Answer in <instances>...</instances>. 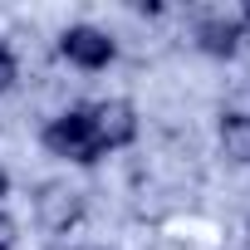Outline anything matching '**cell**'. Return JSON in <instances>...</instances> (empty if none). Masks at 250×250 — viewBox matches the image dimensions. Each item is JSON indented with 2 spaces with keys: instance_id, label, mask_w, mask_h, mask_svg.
Masks as SVG:
<instances>
[{
  "instance_id": "obj_1",
  "label": "cell",
  "mask_w": 250,
  "mask_h": 250,
  "mask_svg": "<svg viewBox=\"0 0 250 250\" xmlns=\"http://www.w3.org/2000/svg\"><path fill=\"white\" fill-rule=\"evenodd\" d=\"M44 147H49L54 157L74 162V167H93V162L103 157V143H98V133H93V123H88V108L59 113L49 128H44Z\"/></svg>"
},
{
  "instance_id": "obj_4",
  "label": "cell",
  "mask_w": 250,
  "mask_h": 250,
  "mask_svg": "<svg viewBox=\"0 0 250 250\" xmlns=\"http://www.w3.org/2000/svg\"><path fill=\"white\" fill-rule=\"evenodd\" d=\"M88 123H93V133L103 143V152L113 147H128L138 138V108L128 98H103V103H88Z\"/></svg>"
},
{
  "instance_id": "obj_7",
  "label": "cell",
  "mask_w": 250,
  "mask_h": 250,
  "mask_svg": "<svg viewBox=\"0 0 250 250\" xmlns=\"http://www.w3.org/2000/svg\"><path fill=\"white\" fill-rule=\"evenodd\" d=\"M15 79H20V64H15V54L0 44V93L5 88H15Z\"/></svg>"
},
{
  "instance_id": "obj_11",
  "label": "cell",
  "mask_w": 250,
  "mask_h": 250,
  "mask_svg": "<svg viewBox=\"0 0 250 250\" xmlns=\"http://www.w3.org/2000/svg\"><path fill=\"white\" fill-rule=\"evenodd\" d=\"M245 250H250V245H245Z\"/></svg>"
},
{
  "instance_id": "obj_2",
  "label": "cell",
  "mask_w": 250,
  "mask_h": 250,
  "mask_svg": "<svg viewBox=\"0 0 250 250\" xmlns=\"http://www.w3.org/2000/svg\"><path fill=\"white\" fill-rule=\"evenodd\" d=\"M35 221H40L44 230H54V235L74 230V226L83 221V191H74L69 182H44V187L35 191Z\"/></svg>"
},
{
  "instance_id": "obj_8",
  "label": "cell",
  "mask_w": 250,
  "mask_h": 250,
  "mask_svg": "<svg viewBox=\"0 0 250 250\" xmlns=\"http://www.w3.org/2000/svg\"><path fill=\"white\" fill-rule=\"evenodd\" d=\"M15 235H20V230H15V221L0 211V250H15Z\"/></svg>"
},
{
  "instance_id": "obj_9",
  "label": "cell",
  "mask_w": 250,
  "mask_h": 250,
  "mask_svg": "<svg viewBox=\"0 0 250 250\" xmlns=\"http://www.w3.org/2000/svg\"><path fill=\"white\" fill-rule=\"evenodd\" d=\"M5 196H10V172L0 167V201H5Z\"/></svg>"
},
{
  "instance_id": "obj_3",
  "label": "cell",
  "mask_w": 250,
  "mask_h": 250,
  "mask_svg": "<svg viewBox=\"0 0 250 250\" xmlns=\"http://www.w3.org/2000/svg\"><path fill=\"white\" fill-rule=\"evenodd\" d=\"M59 54H64L69 64H79V69H108V64L118 59V44H113L108 30H98V25H69V30L59 35Z\"/></svg>"
},
{
  "instance_id": "obj_10",
  "label": "cell",
  "mask_w": 250,
  "mask_h": 250,
  "mask_svg": "<svg viewBox=\"0 0 250 250\" xmlns=\"http://www.w3.org/2000/svg\"><path fill=\"white\" fill-rule=\"evenodd\" d=\"M235 20H240V30H245V35H250V5H245V10H240V15H235Z\"/></svg>"
},
{
  "instance_id": "obj_6",
  "label": "cell",
  "mask_w": 250,
  "mask_h": 250,
  "mask_svg": "<svg viewBox=\"0 0 250 250\" xmlns=\"http://www.w3.org/2000/svg\"><path fill=\"white\" fill-rule=\"evenodd\" d=\"M216 133H221V152H226V162L250 167V113H240V108L221 113Z\"/></svg>"
},
{
  "instance_id": "obj_5",
  "label": "cell",
  "mask_w": 250,
  "mask_h": 250,
  "mask_svg": "<svg viewBox=\"0 0 250 250\" xmlns=\"http://www.w3.org/2000/svg\"><path fill=\"white\" fill-rule=\"evenodd\" d=\"M240 44H245V30H240L235 15H206V20H196V49H201V54H211V59H235Z\"/></svg>"
}]
</instances>
